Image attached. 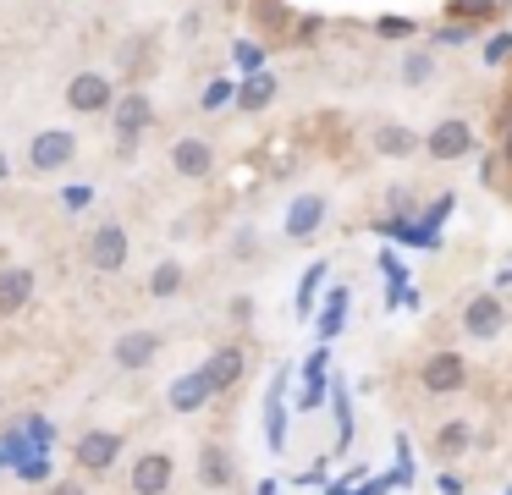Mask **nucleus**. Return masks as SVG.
Segmentation results:
<instances>
[{
    "label": "nucleus",
    "mask_w": 512,
    "mask_h": 495,
    "mask_svg": "<svg viewBox=\"0 0 512 495\" xmlns=\"http://www.w3.org/2000/svg\"><path fill=\"white\" fill-rule=\"evenodd\" d=\"M72 457H78L83 473H105L116 457H122V435H116V429H83L78 446H72Z\"/></svg>",
    "instance_id": "1"
},
{
    "label": "nucleus",
    "mask_w": 512,
    "mask_h": 495,
    "mask_svg": "<svg viewBox=\"0 0 512 495\" xmlns=\"http://www.w3.org/2000/svg\"><path fill=\"white\" fill-rule=\"evenodd\" d=\"M501 325H507V308H501V297H490V292L468 297V308H463V336H468V341H496Z\"/></svg>",
    "instance_id": "2"
},
{
    "label": "nucleus",
    "mask_w": 512,
    "mask_h": 495,
    "mask_svg": "<svg viewBox=\"0 0 512 495\" xmlns=\"http://www.w3.org/2000/svg\"><path fill=\"white\" fill-rule=\"evenodd\" d=\"M111 121H116V138L133 149L138 138H144L149 127H155V105H149V94H122L111 105Z\"/></svg>",
    "instance_id": "3"
},
{
    "label": "nucleus",
    "mask_w": 512,
    "mask_h": 495,
    "mask_svg": "<svg viewBox=\"0 0 512 495\" xmlns=\"http://www.w3.org/2000/svg\"><path fill=\"white\" fill-rule=\"evenodd\" d=\"M67 105L78 110V116H94V110H111L116 105V88L105 72H78L67 83Z\"/></svg>",
    "instance_id": "4"
},
{
    "label": "nucleus",
    "mask_w": 512,
    "mask_h": 495,
    "mask_svg": "<svg viewBox=\"0 0 512 495\" xmlns=\"http://www.w3.org/2000/svg\"><path fill=\"white\" fill-rule=\"evenodd\" d=\"M463 380H468V363L457 358V352H430V358H424V369H419V385L430 396H452Z\"/></svg>",
    "instance_id": "5"
},
{
    "label": "nucleus",
    "mask_w": 512,
    "mask_h": 495,
    "mask_svg": "<svg viewBox=\"0 0 512 495\" xmlns=\"http://www.w3.org/2000/svg\"><path fill=\"white\" fill-rule=\"evenodd\" d=\"M89 264H94V270H105V275H116L127 264V226H122V220H105V226L89 237Z\"/></svg>",
    "instance_id": "6"
},
{
    "label": "nucleus",
    "mask_w": 512,
    "mask_h": 495,
    "mask_svg": "<svg viewBox=\"0 0 512 495\" xmlns=\"http://www.w3.org/2000/svg\"><path fill=\"white\" fill-rule=\"evenodd\" d=\"M72 154H78V143H72V132H61V127H50V132H39L34 143H28V165L34 171H61V165H72Z\"/></svg>",
    "instance_id": "7"
},
{
    "label": "nucleus",
    "mask_w": 512,
    "mask_h": 495,
    "mask_svg": "<svg viewBox=\"0 0 512 495\" xmlns=\"http://www.w3.org/2000/svg\"><path fill=\"white\" fill-rule=\"evenodd\" d=\"M430 160H457V154H468L474 149V127L468 121H457V116H446V121H435V132H430Z\"/></svg>",
    "instance_id": "8"
},
{
    "label": "nucleus",
    "mask_w": 512,
    "mask_h": 495,
    "mask_svg": "<svg viewBox=\"0 0 512 495\" xmlns=\"http://www.w3.org/2000/svg\"><path fill=\"white\" fill-rule=\"evenodd\" d=\"M111 358H116V369H149L160 358V336L155 330H127V336H116Z\"/></svg>",
    "instance_id": "9"
},
{
    "label": "nucleus",
    "mask_w": 512,
    "mask_h": 495,
    "mask_svg": "<svg viewBox=\"0 0 512 495\" xmlns=\"http://www.w3.org/2000/svg\"><path fill=\"white\" fill-rule=\"evenodd\" d=\"M171 171L204 182V176L215 171V149H210L204 138H177V143H171Z\"/></svg>",
    "instance_id": "10"
},
{
    "label": "nucleus",
    "mask_w": 512,
    "mask_h": 495,
    "mask_svg": "<svg viewBox=\"0 0 512 495\" xmlns=\"http://www.w3.org/2000/svg\"><path fill=\"white\" fill-rule=\"evenodd\" d=\"M171 490V457L166 451H144L133 462V495H166Z\"/></svg>",
    "instance_id": "11"
},
{
    "label": "nucleus",
    "mask_w": 512,
    "mask_h": 495,
    "mask_svg": "<svg viewBox=\"0 0 512 495\" xmlns=\"http://www.w3.org/2000/svg\"><path fill=\"white\" fill-rule=\"evenodd\" d=\"M325 226V198L320 193H303V198H292V209H287V237L292 242H303V237H314V231Z\"/></svg>",
    "instance_id": "12"
},
{
    "label": "nucleus",
    "mask_w": 512,
    "mask_h": 495,
    "mask_svg": "<svg viewBox=\"0 0 512 495\" xmlns=\"http://www.w3.org/2000/svg\"><path fill=\"white\" fill-rule=\"evenodd\" d=\"M232 479H237V462H232V451H226L221 440H210V446L199 451V484H204V490H226Z\"/></svg>",
    "instance_id": "13"
},
{
    "label": "nucleus",
    "mask_w": 512,
    "mask_h": 495,
    "mask_svg": "<svg viewBox=\"0 0 512 495\" xmlns=\"http://www.w3.org/2000/svg\"><path fill=\"white\" fill-rule=\"evenodd\" d=\"M210 396H215L210 369H193V374H182V380L171 385V407H177V413H193V407H204Z\"/></svg>",
    "instance_id": "14"
},
{
    "label": "nucleus",
    "mask_w": 512,
    "mask_h": 495,
    "mask_svg": "<svg viewBox=\"0 0 512 495\" xmlns=\"http://www.w3.org/2000/svg\"><path fill=\"white\" fill-rule=\"evenodd\" d=\"M369 143H375V154H386V160H413V149H419V138H413L408 127H397V121H380V127L369 132Z\"/></svg>",
    "instance_id": "15"
},
{
    "label": "nucleus",
    "mask_w": 512,
    "mask_h": 495,
    "mask_svg": "<svg viewBox=\"0 0 512 495\" xmlns=\"http://www.w3.org/2000/svg\"><path fill=\"white\" fill-rule=\"evenodd\" d=\"M28 297H34V270H0V314H17V308H28Z\"/></svg>",
    "instance_id": "16"
},
{
    "label": "nucleus",
    "mask_w": 512,
    "mask_h": 495,
    "mask_svg": "<svg viewBox=\"0 0 512 495\" xmlns=\"http://www.w3.org/2000/svg\"><path fill=\"white\" fill-rule=\"evenodd\" d=\"M243 347H221V352H215V358L210 363H204V369H210V380H215V391H232V385L237 380H243Z\"/></svg>",
    "instance_id": "17"
},
{
    "label": "nucleus",
    "mask_w": 512,
    "mask_h": 495,
    "mask_svg": "<svg viewBox=\"0 0 512 495\" xmlns=\"http://www.w3.org/2000/svg\"><path fill=\"white\" fill-rule=\"evenodd\" d=\"M276 88H281V83H276L270 72H254L243 88H237V110H265L270 99H276Z\"/></svg>",
    "instance_id": "18"
},
{
    "label": "nucleus",
    "mask_w": 512,
    "mask_h": 495,
    "mask_svg": "<svg viewBox=\"0 0 512 495\" xmlns=\"http://www.w3.org/2000/svg\"><path fill=\"white\" fill-rule=\"evenodd\" d=\"M177 292H182V264L166 259L155 275H149V297H177Z\"/></svg>",
    "instance_id": "19"
},
{
    "label": "nucleus",
    "mask_w": 512,
    "mask_h": 495,
    "mask_svg": "<svg viewBox=\"0 0 512 495\" xmlns=\"http://www.w3.org/2000/svg\"><path fill=\"white\" fill-rule=\"evenodd\" d=\"M435 451H441V457H457V451H468V424H441V435H435Z\"/></svg>",
    "instance_id": "20"
},
{
    "label": "nucleus",
    "mask_w": 512,
    "mask_h": 495,
    "mask_svg": "<svg viewBox=\"0 0 512 495\" xmlns=\"http://www.w3.org/2000/svg\"><path fill=\"white\" fill-rule=\"evenodd\" d=\"M430 72H435L430 50H413L408 61H402V83H413V88H424V83H430Z\"/></svg>",
    "instance_id": "21"
},
{
    "label": "nucleus",
    "mask_w": 512,
    "mask_h": 495,
    "mask_svg": "<svg viewBox=\"0 0 512 495\" xmlns=\"http://www.w3.org/2000/svg\"><path fill=\"white\" fill-rule=\"evenodd\" d=\"M496 6V0H452V17L463 22V17H485V11Z\"/></svg>",
    "instance_id": "22"
},
{
    "label": "nucleus",
    "mask_w": 512,
    "mask_h": 495,
    "mask_svg": "<svg viewBox=\"0 0 512 495\" xmlns=\"http://www.w3.org/2000/svg\"><path fill=\"white\" fill-rule=\"evenodd\" d=\"M380 33H386V39H402V33H413V28L402 17H386V22H380Z\"/></svg>",
    "instance_id": "23"
},
{
    "label": "nucleus",
    "mask_w": 512,
    "mask_h": 495,
    "mask_svg": "<svg viewBox=\"0 0 512 495\" xmlns=\"http://www.w3.org/2000/svg\"><path fill=\"white\" fill-rule=\"evenodd\" d=\"M386 204H391V209H408V204H413V193H408V187H391Z\"/></svg>",
    "instance_id": "24"
},
{
    "label": "nucleus",
    "mask_w": 512,
    "mask_h": 495,
    "mask_svg": "<svg viewBox=\"0 0 512 495\" xmlns=\"http://www.w3.org/2000/svg\"><path fill=\"white\" fill-rule=\"evenodd\" d=\"M50 495H83V490H78V484H56Z\"/></svg>",
    "instance_id": "25"
},
{
    "label": "nucleus",
    "mask_w": 512,
    "mask_h": 495,
    "mask_svg": "<svg viewBox=\"0 0 512 495\" xmlns=\"http://www.w3.org/2000/svg\"><path fill=\"white\" fill-rule=\"evenodd\" d=\"M507 160H512V138H507Z\"/></svg>",
    "instance_id": "26"
},
{
    "label": "nucleus",
    "mask_w": 512,
    "mask_h": 495,
    "mask_svg": "<svg viewBox=\"0 0 512 495\" xmlns=\"http://www.w3.org/2000/svg\"><path fill=\"white\" fill-rule=\"evenodd\" d=\"M0 176H6V160H0Z\"/></svg>",
    "instance_id": "27"
}]
</instances>
